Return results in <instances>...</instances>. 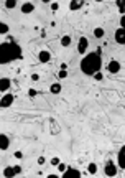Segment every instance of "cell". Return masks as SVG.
Instances as JSON below:
<instances>
[{
    "label": "cell",
    "instance_id": "cb8c5ba5",
    "mask_svg": "<svg viewBox=\"0 0 125 178\" xmlns=\"http://www.w3.org/2000/svg\"><path fill=\"white\" fill-rule=\"evenodd\" d=\"M69 76V73L66 71V69H59V73H58V78L59 79H66Z\"/></svg>",
    "mask_w": 125,
    "mask_h": 178
},
{
    "label": "cell",
    "instance_id": "7402d4cb",
    "mask_svg": "<svg viewBox=\"0 0 125 178\" xmlns=\"http://www.w3.org/2000/svg\"><path fill=\"white\" fill-rule=\"evenodd\" d=\"M8 32H10V26H8L7 23H4V21H2V23H0V33H2V35H7Z\"/></svg>",
    "mask_w": 125,
    "mask_h": 178
},
{
    "label": "cell",
    "instance_id": "d4e9b609",
    "mask_svg": "<svg viewBox=\"0 0 125 178\" xmlns=\"http://www.w3.org/2000/svg\"><path fill=\"white\" fill-rule=\"evenodd\" d=\"M50 163L53 165V167H58V165L61 163V158H59V157H53V158L50 160Z\"/></svg>",
    "mask_w": 125,
    "mask_h": 178
},
{
    "label": "cell",
    "instance_id": "8fae6325",
    "mask_svg": "<svg viewBox=\"0 0 125 178\" xmlns=\"http://www.w3.org/2000/svg\"><path fill=\"white\" fill-rule=\"evenodd\" d=\"M115 43H118V45H125V28H118L115 30Z\"/></svg>",
    "mask_w": 125,
    "mask_h": 178
},
{
    "label": "cell",
    "instance_id": "9c48e42d",
    "mask_svg": "<svg viewBox=\"0 0 125 178\" xmlns=\"http://www.w3.org/2000/svg\"><path fill=\"white\" fill-rule=\"evenodd\" d=\"M61 178H82V173L79 170H76V168H68V171L66 173L61 175Z\"/></svg>",
    "mask_w": 125,
    "mask_h": 178
},
{
    "label": "cell",
    "instance_id": "6da1fadb",
    "mask_svg": "<svg viewBox=\"0 0 125 178\" xmlns=\"http://www.w3.org/2000/svg\"><path fill=\"white\" fill-rule=\"evenodd\" d=\"M79 68L86 76H94L97 73H100V69H102V58L97 51H91L81 60Z\"/></svg>",
    "mask_w": 125,
    "mask_h": 178
},
{
    "label": "cell",
    "instance_id": "83f0119b",
    "mask_svg": "<svg viewBox=\"0 0 125 178\" xmlns=\"http://www.w3.org/2000/svg\"><path fill=\"white\" fill-rule=\"evenodd\" d=\"M13 157L17 158V160H22V158H23V152H22V150H17V152L13 153Z\"/></svg>",
    "mask_w": 125,
    "mask_h": 178
},
{
    "label": "cell",
    "instance_id": "8992f818",
    "mask_svg": "<svg viewBox=\"0 0 125 178\" xmlns=\"http://www.w3.org/2000/svg\"><path fill=\"white\" fill-rule=\"evenodd\" d=\"M117 167L125 170V143L120 147V150L117 153Z\"/></svg>",
    "mask_w": 125,
    "mask_h": 178
},
{
    "label": "cell",
    "instance_id": "277c9868",
    "mask_svg": "<svg viewBox=\"0 0 125 178\" xmlns=\"http://www.w3.org/2000/svg\"><path fill=\"white\" fill-rule=\"evenodd\" d=\"M87 48H89V40H87V36H81L79 38V41H77V51H79V54H82V56H86V51H87Z\"/></svg>",
    "mask_w": 125,
    "mask_h": 178
},
{
    "label": "cell",
    "instance_id": "52a82bcc",
    "mask_svg": "<svg viewBox=\"0 0 125 178\" xmlns=\"http://www.w3.org/2000/svg\"><path fill=\"white\" fill-rule=\"evenodd\" d=\"M107 69H109V73H110V74H117V73L122 69V64H120V61H117V60H112V61H109V64H107Z\"/></svg>",
    "mask_w": 125,
    "mask_h": 178
},
{
    "label": "cell",
    "instance_id": "7a4b0ae2",
    "mask_svg": "<svg viewBox=\"0 0 125 178\" xmlns=\"http://www.w3.org/2000/svg\"><path fill=\"white\" fill-rule=\"evenodd\" d=\"M23 58V50L18 43H12V41H4L0 46V63L2 66L8 64L15 60H22Z\"/></svg>",
    "mask_w": 125,
    "mask_h": 178
},
{
    "label": "cell",
    "instance_id": "603a6c76",
    "mask_svg": "<svg viewBox=\"0 0 125 178\" xmlns=\"http://www.w3.org/2000/svg\"><path fill=\"white\" fill-rule=\"evenodd\" d=\"M56 168H58V171H59V173L63 175V173H66V171H68V168H69V167H68V165H66V163H63V162H61V163L58 165Z\"/></svg>",
    "mask_w": 125,
    "mask_h": 178
},
{
    "label": "cell",
    "instance_id": "836d02e7",
    "mask_svg": "<svg viewBox=\"0 0 125 178\" xmlns=\"http://www.w3.org/2000/svg\"><path fill=\"white\" fill-rule=\"evenodd\" d=\"M46 178H61V177L56 173H50V175H46Z\"/></svg>",
    "mask_w": 125,
    "mask_h": 178
},
{
    "label": "cell",
    "instance_id": "4dcf8cb0",
    "mask_svg": "<svg viewBox=\"0 0 125 178\" xmlns=\"http://www.w3.org/2000/svg\"><path fill=\"white\" fill-rule=\"evenodd\" d=\"M13 168H15V173H17V175H20V173H22V167H20V165H13Z\"/></svg>",
    "mask_w": 125,
    "mask_h": 178
},
{
    "label": "cell",
    "instance_id": "44dd1931",
    "mask_svg": "<svg viewBox=\"0 0 125 178\" xmlns=\"http://www.w3.org/2000/svg\"><path fill=\"white\" fill-rule=\"evenodd\" d=\"M4 5H5V8L12 10V8H15V7H17V2H15V0H5V2H4Z\"/></svg>",
    "mask_w": 125,
    "mask_h": 178
},
{
    "label": "cell",
    "instance_id": "f546056e",
    "mask_svg": "<svg viewBox=\"0 0 125 178\" xmlns=\"http://www.w3.org/2000/svg\"><path fill=\"white\" fill-rule=\"evenodd\" d=\"M58 8H59V4H58V2H51V10L56 12Z\"/></svg>",
    "mask_w": 125,
    "mask_h": 178
},
{
    "label": "cell",
    "instance_id": "5b68a950",
    "mask_svg": "<svg viewBox=\"0 0 125 178\" xmlns=\"http://www.w3.org/2000/svg\"><path fill=\"white\" fill-rule=\"evenodd\" d=\"M13 101H15V96L13 94H4L2 96V101H0V106H2V109H8V107L13 104Z\"/></svg>",
    "mask_w": 125,
    "mask_h": 178
},
{
    "label": "cell",
    "instance_id": "2e32d148",
    "mask_svg": "<svg viewBox=\"0 0 125 178\" xmlns=\"http://www.w3.org/2000/svg\"><path fill=\"white\" fill-rule=\"evenodd\" d=\"M17 173H15V168L13 167H5L4 168V178H15Z\"/></svg>",
    "mask_w": 125,
    "mask_h": 178
},
{
    "label": "cell",
    "instance_id": "30bf717a",
    "mask_svg": "<svg viewBox=\"0 0 125 178\" xmlns=\"http://www.w3.org/2000/svg\"><path fill=\"white\" fill-rule=\"evenodd\" d=\"M8 147H10V137L7 134H0V150L5 152L8 150Z\"/></svg>",
    "mask_w": 125,
    "mask_h": 178
},
{
    "label": "cell",
    "instance_id": "3957f363",
    "mask_svg": "<svg viewBox=\"0 0 125 178\" xmlns=\"http://www.w3.org/2000/svg\"><path fill=\"white\" fill-rule=\"evenodd\" d=\"M117 171H118V167L114 163V162H112V160L105 162V165H104V173H105V177L114 178L115 175H117Z\"/></svg>",
    "mask_w": 125,
    "mask_h": 178
},
{
    "label": "cell",
    "instance_id": "ffe728a7",
    "mask_svg": "<svg viewBox=\"0 0 125 178\" xmlns=\"http://www.w3.org/2000/svg\"><path fill=\"white\" fill-rule=\"evenodd\" d=\"M115 5H117L118 12H120L122 15H125V0H117V2H115Z\"/></svg>",
    "mask_w": 125,
    "mask_h": 178
},
{
    "label": "cell",
    "instance_id": "ac0fdd59",
    "mask_svg": "<svg viewBox=\"0 0 125 178\" xmlns=\"http://www.w3.org/2000/svg\"><path fill=\"white\" fill-rule=\"evenodd\" d=\"M97 170H99V168H97V163H96V162H91V163L87 165V173H89V175H96Z\"/></svg>",
    "mask_w": 125,
    "mask_h": 178
},
{
    "label": "cell",
    "instance_id": "4fadbf2b",
    "mask_svg": "<svg viewBox=\"0 0 125 178\" xmlns=\"http://www.w3.org/2000/svg\"><path fill=\"white\" fill-rule=\"evenodd\" d=\"M38 60H39V63H50L51 61V53L50 51H46V50H41L38 53Z\"/></svg>",
    "mask_w": 125,
    "mask_h": 178
},
{
    "label": "cell",
    "instance_id": "ba28073f",
    "mask_svg": "<svg viewBox=\"0 0 125 178\" xmlns=\"http://www.w3.org/2000/svg\"><path fill=\"white\" fill-rule=\"evenodd\" d=\"M10 86H12V79L10 78H2L0 79V93H2V96H4V94H8Z\"/></svg>",
    "mask_w": 125,
    "mask_h": 178
},
{
    "label": "cell",
    "instance_id": "e0dca14e",
    "mask_svg": "<svg viewBox=\"0 0 125 178\" xmlns=\"http://www.w3.org/2000/svg\"><path fill=\"white\" fill-rule=\"evenodd\" d=\"M61 89H63V86H61V82H53V84L50 86V93L51 94H59L61 93Z\"/></svg>",
    "mask_w": 125,
    "mask_h": 178
},
{
    "label": "cell",
    "instance_id": "5bb4252c",
    "mask_svg": "<svg viewBox=\"0 0 125 178\" xmlns=\"http://www.w3.org/2000/svg\"><path fill=\"white\" fill-rule=\"evenodd\" d=\"M82 5H84V2H81V0H71V2H69V10L76 12V10H79V8H82Z\"/></svg>",
    "mask_w": 125,
    "mask_h": 178
},
{
    "label": "cell",
    "instance_id": "d6986e66",
    "mask_svg": "<svg viewBox=\"0 0 125 178\" xmlns=\"http://www.w3.org/2000/svg\"><path fill=\"white\" fill-rule=\"evenodd\" d=\"M92 35L96 36L97 40H100V38H104V35H105V32H104V28H100V26H97L96 30L92 32Z\"/></svg>",
    "mask_w": 125,
    "mask_h": 178
},
{
    "label": "cell",
    "instance_id": "d6a6232c",
    "mask_svg": "<svg viewBox=\"0 0 125 178\" xmlns=\"http://www.w3.org/2000/svg\"><path fill=\"white\" fill-rule=\"evenodd\" d=\"M39 79V74H36V73H33L31 74V81H38Z\"/></svg>",
    "mask_w": 125,
    "mask_h": 178
},
{
    "label": "cell",
    "instance_id": "4316f807",
    "mask_svg": "<svg viewBox=\"0 0 125 178\" xmlns=\"http://www.w3.org/2000/svg\"><path fill=\"white\" fill-rule=\"evenodd\" d=\"M28 96L30 97H36V96H38V91H36V89H33V88H30L28 89Z\"/></svg>",
    "mask_w": 125,
    "mask_h": 178
},
{
    "label": "cell",
    "instance_id": "7c38bea8",
    "mask_svg": "<svg viewBox=\"0 0 125 178\" xmlns=\"http://www.w3.org/2000/svg\"><path fill=\"white\" fill-rule=\"evenodd\" d=\"M20 10H22V13H25V15L33 13V12H35V4H33V2H25V4H22Z\"/></svg>",
    "mask_w": 125,
    "mask_h": 178
},
{
    "label": "cell",
    "instance_id": "f1b7e54d",
    "mask_svg": "<svg viewBox=\"0 0 125 178\" xmlns=\"http://www.w3.org/2000/svg\"><path fill=\"white\" fill-rule=\"evenodd\" d=\"M94 79H96V81H102V79H104L102 71H100V73H97V74H94Z\"/></svg>",
    "mask_w": 125,
    "mask_h": 178
},
{
    "label": "cell",
    "instance_id": "1f68e13d",
    "mask_svg": "<svg viewBox=\"0 0 125 178\" xmlns=\"http://www.w3.org/2000/svg\"><path fill=\"white\" fill-rule=\"evenodd\" d=\"M120 28H125V15L120 17Z\"/></svg>",
    "mask_w": 125,
    "mask_h": 178
},
{
    "label": "cell",
    "instance_id": "e575fe53",
    "mask_svg": "<svg viewBox=\"0 0 125 178\" xmlns=\"http://www.w3.org/2000/svg\"><path fill=\"white\" fill-rule=\"evenodd\" d=\"M61 69H66V71H68V64L63 63V64H61Z\"/></svg>",
    "mask_w": 125,
    "mask_h": 178
},
{
    "label": "cell",
    "instance_id": "9a60e30c",
    "mask_svg": "<svg viewBox=\"0 0 125 178\" xmlns=\"http://www.w3.org/2000/svg\"><path fill=\"white\" fill-rule=\"evenodd\" d=\"M59 43H61V46L63 48H69L71 46V43H72V38L69 35H64V36H61Z\"/></svg>",
    "mask_w": 125,
    "mask_h": 178
},
{
    "label": "cell",
    "instance_id": "484cf974",
    "mask_svg": "<svg viewBox=\"0 0 125 178\" xmlns=\"http://www.w3.org/2000/svg\"><path fill=\"white\" fill-rule=\"evenodd\" d=\"M46 162H48V160H46V158H45V155H41V157H38V160H36V163H38L39 167H43V165L46 163Z\"/></svg>",
    "mask_w": 125,
    "mask_h": 178
}]
</instances>
